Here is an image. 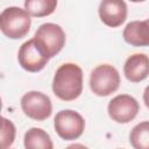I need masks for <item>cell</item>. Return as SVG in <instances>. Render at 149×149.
<instances>
[{"label":"cell","mask_w":149,"mask_h":149,"mask_svg":"<svg viewBox=\"0 0 149 149\" xmlns=\"http://www.w3.org/2000/svg\"><path fill=\"white\" fill-rule=\"evenodd\" d=\"M52 91L64 101L77 99L83 92V71L74 63L62 64L55 72Z\"/></svg>","instance_id":"obj_1"},{"label":"cell","mask_w":149,"mask_h":149,"mask_svg":"<svg viewBox=\"0 0 149 149\" xmlns=\"http://www.w3.org/2000/svg\"><path fill=\"white\" fill-rule=\"evenodd\" d=\"M30 15L20 7H7L0 14V29L8 38L19 40L24 37L30 29Z\"/></svg>","instance_id":"obj_2"},{"label":"cell","mask_w":149,"mask_h":149,"mask_svg":"<svg viewBox=\"0 0 149 149\" xmlns=\"http://www.w3.org/2000/svg\"><path fill=\"white\" fill-rule=\"evenodd\" d=\"M120 86L119 71L109 65L101 64L94 68L90 74V88L99 97H107L114 93Z\"/></svg>","instance_id":"obj_3"},{"label":"cell","mask_w":149,"mask_h":149,"mask_svg":"<svg viewBox=\"0 0 149 149\" xmlns=\"http://www.w3.org/2000/svg\"><path fill=\"white\" fill-rule=\"evenodd\" d=\"M34 40L43 52L49 57L56 56L65 44V33L61 26L56 23H43L41 24L35 35Z\"/></svg>","instance_id":"obj_4"},{"label":"cell","mask_w":149,"mask_h":149,"mask_svg":"<svg viewBox=\"0 0 149 149\" xmlns=\"http://www.w3.org/2000/svg\"><path fill=\"white\" fill-rule=\"evenodd\" d=\"M54 126L61 139L71 141L78 139L83 134L85 121L78 112L72 109H62L56 114Z\"/></svg>","instance_id":"obj_5"},{"label":"cell","mask_w":149,"mask_h":149,"mask_svg":"<svg viewBox=\"0 0 149 149\" xmlns=\"http://www.w3.org/2000/svg\"><path fill=\"white\" fill-rule=\"evenodd\" d=\"M21 108L23 113L36 121H43L51 115L52 105L50 98L37 91H29L21 98Z\"/></svg>","instance_id":"obj_6"},{"label":"cell","mask_w":149,"mask_h":149,"mask_svg":"<svg viewBox=\"0 0 149 149\" xmlns=\"http://www.w3.org/2000/svg\"><path fill=\"white\" fill-rule=\"evenodd\" d=\"M140 111L137 100L129 94H119L114 97L108 106L107 112L109 118L119 123H128L134 120Z\"/></svg>","instance_id":"obj_7"},{"label":"cell","mask_w":149,"mask_h":149,"mask_svg":"<svg viewBox=\"0 0 149 149\" xmlns=\"http://www.w3.org/2000/svg\"><path fill=\"white\" fill-rule=\"evenodd\" d=\"M19 64L28 72H38L44 69L49 57L43 52L34 38L26 41L19 49Z\"/></svg>","instance_id":"obj_8"},{"label":"cell","mask_w":149,"mask_h":149,"mask_svg":"<svg viewBox=\"0 0 149 149\" xmlns=\"http://www.w3.org/2000/svg\"><path fill=\"white\" fill-rule=\"evenodd\" d=\"M98 12L100 20L112 28L121 26L127 19V5L122 0H102Z\"/></svg>","instance_id":"obj_9"},{"label":"cell","mask_w":149,"mask_h":149,"mask_svg":"<svg viewBox=\"0 0 149 149\" xmlns=\"http://www.w3.org/2000/svg\"><path fill=\"white\" fill-rule=\"evenodd\" d=\"M126 78L132 83H140L149 76V56L134 54L129 56L123 65Z\"/></svg>","instance_id":"obj_10"},{"label":"cell","mask_w":149,"mask_h":149,"mask_svg":"<svg viewBox=\"0 0 149 149\" xmlns=\"http://www.w3.org/2000/svg\"><path fill=\"white\" fill-rule=\"evenodd\" d=\"M122 36L133 47H149V19L129 22L125 27Z\"/></svg>","instance_id":"obj_11"},{"label":"cell","mask_w":149,"mask_h":149,"mask_svg":"<svg viewBox=\"0 0 149 149\" xmlns=\"http://www.w3.org/2000/svg\"><path fill=\"white\" fill-rule=\"evenodd\" d=\"M23 143L26 149H54L50 135L37 127H33L26 132Z\"/></svg>","instance_id":"obj_12"},{"label":"cell","mask_w":149,"mask_h":149,"mask_svg":"<svg viewBox=\"0 0 149 149\" xmlns=\"http://www.w3.org/2000/svg\"><path fill=\"white\" fill-rule=\"evenodd\" d=\"M57 7L56 0H26L24 9L27 13L35 17L48 16L55 12Z\"/></svg>","instance_id":"obj_13"},{"label":"cell","mask_w":149,"mask_h":149,"mask_svg":"<svg viewBox=\"0 0 149 149\" xmlns=\"http://www.w3.org/2000/svg\"><path fill=\"white\" fill-rule=\"evenodd\" d=\"M129 141L134 149H149V121L137 123L130 130Z\"/></svg>","instance_id":"obj_14"},{"label":"cell","mask_w":149,"mask_h":149,"mask_svg":"<svg viewBox=\"0 0 149 149\" xmlns=\"http://www.w3.org/2000/svg\"><path fill=\"white\" fill-rule=\"evenodd\" d=\"M15 134H16V129H15L14 123L8 119L2 118L1 119V132H0V137H1L0 148L8 149L14 143Z\"/></svg>","instance_id":"obj_15"},{"label":"cell","mask_w":149,"mask_h":149,"mask_svg":"<svg viewBox=\"0 0 149 149\" xmlns=\"http://www.w3.org/2000/svg\"><path fill=\"white\" fill-rule=\"evenodd\" d=\"M143 101H144L146 106L149 108V85L146 87V90L143 92Z\"/></svg>","instance_id":"obj_16"},{"label":"cell","mask_w":149,"mask_h":149,"mask_svg":"<svg viewBox=\"0 0 149 149\" xmlns=\"http://www.w3.org/2000/svg\"><path fill=\"white\" fill-rule=\"evenodd\" d=\"M65 149H88V148L86 146L81 144V143H73V144L68 146Z\"/></svg>","instance_id":"obj_17"}]
</instances>
